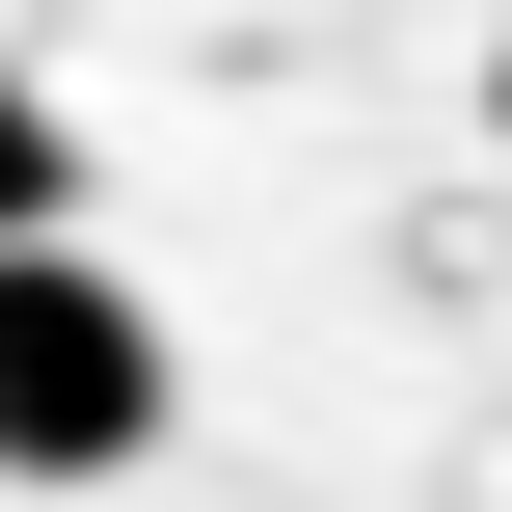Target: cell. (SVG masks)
Listing matches in <instances>:
<instances>
[{
    "label": "cell",
    "mask_w": 512,
    "mask_h": 512,
    "mask_svg": "<svg viewBox=\"0 0 512 512\" xmlns=\"http://www.w3.org/2000/svg\"><path fill=\"white\" fill-rule=\"evenodd\" d=\"M162 324H135V270H81V243H0V486H135L162 459Z\"/></svg>",
    "instance_id": "1"
},
{
    "label": "cell",
    "mask_w": 512,
    "mask_h": 512,
    "mask_svg": "<svg viewBox=\"0 0 512 512\" xmlns=\"http://www.w3.org/2000/svg\"><path fill=\"white\" fill-rule=\"evenodd\" d=\"M0 243H81V135H54L27 81H0Z\"/></svg>",
    "instance_id": "2"
},
{
    "label": "cell",
    "mask_w": 512,
    "mask_h": 512,
    "mask_svg": "<svg viewBox=\"0 0 512 512\" xmlns=\"http://www.w3.org/2000/svg\"><path fill=\"white\" fill-rule=\"evenodd\" d=\"M486 135H512V27H486Z\"/></svg>",
    "instance_id": "3"
}]
</instances>
